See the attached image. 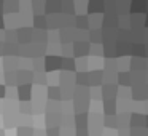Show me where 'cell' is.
<instances>
[{
	"mask_svg": "<svg viewBox=\"0 0 148 136\" xmlns=\"http://www.w3.org/2000/svg\"><path fill=\"white\" fill-rule=\"evenodd\" d=\"M32 39H34V29L32 26H21L16 29V40L18 43L21 45H27V43H32Z\"/></svg>",
	"mask_w": 148,
	"mask_h": 136,
	"instance_id": "cell-1",
	"label": "cell"
},
{
	"mask_svg": "<svg viewBox=\"0 0 148 136\" xmlns=\"http://www.w3.org/2000/svg\"><path fill=\"white\" fill-rule=\"evenodd\" d=\"M72 55L77 58H86L89 55V42H75L72 46Z\"/></svg>",
	"mask_w": 148,
	"mask_h": 136,
	"instance_id": "cell-2",
	"label": "cell"
},
{
	"mask_svg": "<svg viewBox=\"0 0 148 136\" xmlns=\"http://www.w3.org/2000/svg\"><path fill=\"white\" fill-rule=\"evenodd\" d=\"M59 10H61V2H58V0H46V2H43V13L49 15V16H56V15H59Z\"/></svg>",
	"mask_w": 148,
	"mask_h": 136,
	"instance_id": "cell-3",
	"label": "cell"
},
{
	"mask_svg": "<svg viewBox=\"0 0 148 136\" xmlns=\"http://www.w3.org/2000/svg\"><path fill=\"white\" fill-rule=\"evenodd\" d=\"M59 61H61V58H59L58 55H56V56L46 55L45 58H43L45 71H46V72H58V69H59Z\"/></svg>",
	"mask_w": 148,
	"mask_h": 136,
	"instance_id": "cell-4",
	"label": "cell"
},
{
	"mask_svg": "<svg viewBox=\"0 0 148 136\" xmlns=\"http://www.w3.org/2000/svg\"><path fill=\"white\" fill-rule=\"evenodd\" d=\"M129 67L132 69V74H138V72L147 71V59L143 58H131L129 59Z\"/></svg>",
	"mask_w": 148,
	"mask_h": 136,
	"instance_id": "cell-5",
	"label": "cell"
},
{
	"mask_svg": "<svg viewBox=\"0 0 148 136\" xmlns=\"http://www.w3.org/2000/svg\"><path fill=\"white\" fill-rule=\"evenodd\" d=\"M145 122H147L145 114L134 112L132 115H129V126L131 128H145Z\"/></svg>",
	"mask_w": 148,
	"mask_h": 136,
	"instance_id": "cell-6",
	"label": "cell"
},
{
	"mask_svg": "<svg viewBox=\"0 0 148 136\" xmlns=\"http://www.w3.org/2000/svg\"><path fill=\"white\" fill-rule=\"evenodd\" d=\"M18 99H21V103H29L32 98V85H19L16 90Z\"/></svg>",
	"mask_w": 148,
	"mask_h": 136,
	"instance_id": "cell-7",
	"label": "cell"
},
{
	"mask_svg": "<svg viewBox=\"0 0 148 136\" xmlns=\"http://www.w3.org/2000/svg\"><path fill=\"white\" fill-rule=\"evenodd\" d=\"M18 64H19V59L14 58V56H7V58L2 59V67L5 69V72H16Z\"/></svg>",
	"mask_w": 148,
	"mask_h": 136,
	"instance_id": "cell-8",
	"label": "cell"
},
{
	"mask_svg": "<svg viewBox=\"0 0 148 136\" xmlns=\"http://www.w3.org/2000/svg\"><path fill=\"white\" fill-rule=\"evenodd\" d=\"M100 93H102L105 101H115L116 94H118V87L116 85H103Z\"/></svg>",
	"mask_w": 148,
	"mask_h": 136,
	"instance_id": "cell-9",
	"label": "cell"
},
{
	"mask_svg": "<svg viewBox=\"0 0 148 136\" xmlns=\"http://www.w3.org/2000/svg\"><path fill=\"white\" fill-rule=\"evenodd\" d=\"M88 13L89 15H103V2L102 0H91L86 7Z\"/></svg>",
	"mask_w": 148,
	"mask_h": 136,
	"instance_id": "cell-10",
	"label": "cell"
},
{
	"mask_svg": "<svg viewBox=\"0 0 148 136\" xmlns=\"http://www.w3.org/2000/svg\"><path fill=\"white\" fill-rule=\"evenodd\" d=\"M32 29L35 31H46V16L45 15H34L32 16Z\"/></svg>",
	"mask_w": 148,
	"mask_h": 136,
	"instance_id": "cell-11",
	"label": "cell"
},
{
	"mask_svg": "<svg viewBox=\"0 0 148 136\" xmlns=\"http://www.w3.org/2000/svg\"><path fill=\"white\" fill-rule=\"evenodd\" d=\"M59 69H61L62 72L75 71V58H61V61H59Z\"/></svg>",
	"mask_w": 148,
	"mask_h": 136,
	"instance_id": "cell-12",
	"label": "cell"
},
{
	"mask_svg": "<svg viewBox=\"0 0 148 136\" xmlns=\"http://www.w3.org/2000/svg\"><path fill=\"white\" fill-rule=\"evenodd\" d=\"M73 26L78 31H84L89 29V23H88V16L86 15H77V18L73 19Z\"/></svg>",
	"mask_w": 148,
	"mask_h": 136,
	"instance_id": "cell-13",
	"label": "cell"
},
{
	"mask_svg": "<svg viewBox=\"0 0 148 136\" xmlns=\"http://www.w3.org/2000/svg\"><path fill=\"white\" fill-rule=\"evenodd\" d=\"M88 40L92 42V45H102L103 39H102V31L100 29H91L88 34Z\"/></svg>",
	"mask_w": 148,
	"mask_h": 136,
	"instance_id": "cell-14",
	"label": "cell"
},
{
	"mask_svg": "<svg viewBox=\"0 0 148 136\" xmlns=\"http://www.w3.org/2000/svg\"><path fill=\"white\" fill-rule=\"evenodd\" d=\"M102 109L105 115H116V110H118V104L115 101H105L102 104Z\"/></svg>",
	"mask_w": 148,
	"mask_h": 136,
	"instance_id": "cell-15",
	"label": "cell"
},
{
	"mask_svg": "<svg viewBox=\"0 0 148 136\" xmlns=\"http://www.w3.org/2000/svg\"><path fill=\"white\" fill-rule=\"evenodd\" d=\"M116 80L121 85H124V88H127V85H132V72L126 71V72H119Z\"/></svg>",
	"mask_w": 148,
	"mask_h": 136,
	"instance_id": "cell-16",
	"label": "cell"
},
{
	"mask_svg": "<svg viewBox=\"0 0 148 136\" xmlns=\"http://www.w3.org/2000/svg\"><path fill=\"white\" fill-rule=\"evenodd\" d=\"M18 8H19V3H18V2H11V0L3 2V13H7V15H16Z\"/></svg>",
	"mask_w": 148,
	"mask_h": 136,
	"instance_id": "cell-17",
	"label": "cell"
},
{
	"mask_svg": "<svg viewBox=\"0 0 148 136\" xmlns=\"http://www.w3.org/2000/svg\"><path fill=\"white\" fill-rule=\"evenodd\" d=\"M32 96H34V99L35 101H42L43 103V99L46 98V87H34V91H32Z\"/></svg>",
	"mask_w": 148,
	"mask_h": 136,
	"instance_id": "cell-18",
	"label": "cell"
},
{
	"mask_svg": "<svg viewBox=\"0 0 148 136\" xmlns=\"http://www.w3.org/2000/svg\"><path fill=\"white\" fill-rule=\"evenodd\" d=\"M46 96L49 98V101L61 99V88L59 87H48L46 88Z\"/></svg>",
	"mask_w": 148,
	"mask_h": 136,
	"instance_id": "cell-19",
	"label": "cell"
},
{
	"mask_svg": "<svg viewBox=\"0 0 148 136\" xmlns=\"http://www.w3.org/2000/svg\"><path fill=\"white\" fill-rule=\"evenodd\" d=\"M73 123L78 128H88V114H77L73 119Z\"/></svg>",
	"mask_w": 148,
	"mask_h": 136,
	"instance_id": "cell-20",
	"label": "cell"
},
{
	"mask_svg": "<svg viewBox=\"0 0 148 136\" xmlns=\"http://www.w3.org/2000/svg\"><path fill=\"white\" fill-rule=\"evenodd\" d=\"M75 69H78V72H88V56L86 58H77L75 59Z\"/></svg>",
	"mask_w": 148,
	"mask_h": 136,
	"instance_id": "cell-21",
	"label": "cell"
},
{
	"mask_svg": "<svg viewBox=\"0 0 148 136\" xmlns=\"http://www.w3.org/2000/svg\"><path fill=\"white\" fill-rule=\"evenodd\" d=\"M16 136H34V128L32 126H18Z\"/></svg>",
	"mask_w": 148,
	"mask_h": 136,
	"instance_id": "cell-22",
	"label": "cell"
},
{
	"mask_svg": "<svg viewBox=\"0 0 148 136\" xmlns=\"http://www.w3.org/2000/svg\"><path fill=\"white\" fill-rule=\"evenodd\" d=\"M89 55L92 58H102V45H89Z\"/></svg>",
	"mask_w": 148,
	"mask_h": 136,
	"instance_id": "cell-23",
	"label": "cell"
},
{
	"mask_svg": "<svg viewBox=\"0 0 148 136\" xmlns=\"http://www.w3.org/2000/svg\"><path fill=\"white\" fill-rule=\"evenodd\" d=\"M3 78L10 87H14V85H16V72H5Z\"/></svg>",
	"mask_w": 148,
	"mask_h": 136,
	"instance_id": "cell-24",
	"label": "cell"
},
{
	"mask_svg": "<svg viewBox=\"0 0 148 136\" xmlns=\"http://www.w3.org/2000/svg\"><path fill=\"white\" fill-rule=\"evenodd\" d=\"M18 109H19L21 115H30L32 106H30V103H21L19 106H18Z\"/></svg>",
	"mask_w": 148,
	"mask_h": 136,
	"instance_id": "cell-25",
	"label": "cell"
},
{
	"mask_svg": "<svg viewBox=\"0 0 148 136\" xmlns=\"http://www.w3.org/2000/svg\"><path fill=\"white\" fill-rule=\"evenodd\" d=\"M30 10L35 15H43V2H32L30 3Z\"/></svg>",
	"mask_w": 148,
	"mask_h": 136,
	"instance_id": "cell-26",
	"label": "cell"
},
{
	"mask_svg": "<svg viewBox=\"0 0 148 136\" xmlns=\"http://www.w3.org/2000/svg\"><path fill=\"white\" fill-rule=\"evenodd\" d=\"M116 96L124 98V101H131V91H129V88H119Z\"/></svg>",
	"mask_w": 148,
	"mask_h": 136,
	"instance_id": "cell-27",
	"label": "cell"
},
{
	"mask_svg": "<svg viewBox=\"0 0 148 136\" xmlns=\"http://www.w3.org/2000/svg\"><path fill=\"white\" fill-rule=\"evenodd\" d=\"M129 136H147V130L145 128H131L129 130Z\"/></svg>",
	"mask_w": 148,
	"mask_h": 136,
	"instance_id": "cell-28",
	"label": "cell"
},
{
	"mask_svg": "<svg viewBox=\"0 0 148 136\" xmlns=\"http://www.w3.org/2000/svg\"><path fill=\"white\" fill-rule=\"evenodd\" d=\"M62 58H72V45L70 43H64L62 45Z\"/></svg>",
	"mask_w": 148,
	"mask_h": 136,
	"instance_id": "cell-29",
	"label": "cell"
},
{
	"mask_svg": "<svg viewBox=\"0 0 148 136\" xmlns=\"http://www.w3.org/2000/svg\"><path fill=\"white\" fill-rule=\"evenodd\" d=\"M5 96L8 98V101H13V103H14V99L18 98V93H16V90H14L13 87H10V88H8V91H5Z\"/></svg>",
	"mask_w": 148,
	"mask_h": 136,
	"instance_id": "cell-30",
	"label": "cell"
},
{
	"mask_svg": "<svg viewBox=\"0 0 148 136\" xmlns=\"http://www.w3.org/2000/svg\"><path fill=\"white\" fill-rule=\"evenodd\" d=\"M46 136H61V130H59V126H54V128H48L45 130Z\"/></svg>",
	"mask_w": 148,
	"mask_h": 136,
	"instance_id": "cell-31",
	"label": "cell"
},
{
	"mask_svg": "<svg viewBox=\"0 0 148 136\" xmlns=\"http://www.w3.org/2000/svg\"><path fill=\"white\" fill-rule=\"evenodd\" d=\"M75 136H89L88 128H77V135Z\"/></svg>",
	"mask_w": 148,
	"mask_h": 136,
	"instance_id": "cell-32",
	"label": "cell"
},
{
	"mask_svg": "<svg viewBox=\"0 0 148 136\" xmlns=\"http://www.w3.org/2000/svg\"><path fill=\"white\" fill-rule=\"evenodd\" d=\"M5 55V42H0V58Z\"/></svg>",
	"mask_w": 148,
	"mask_h": 136,
	"instance_id": "cell-33",
	"label": "cell"
},
{
	"mask_svg": "<svg viewBox=\"0 0 148 136\" xmlns=\"http://www.w3.org/2000/svg\"><path fill=\"white\" fill-rule=\"evenodd\" d=\"M3 15H0V31H3V27H5V21H3Z\"/></svg>",
	"mask_w": 148,
	"mask_h": 136,
	"instance_id": "cell-34",
	"label": "cell"
},
{
	"mask_svg": "<svg viewBox=\"0 0 148 136\" xmlns=\"http://www.w3.org/2000/svg\"><path fill=\"white\" fill-rule=\"evenodd\" d=\"M5 91H7V88H5L3 85L0 83V98H3V96H5Z\"/></svg>",
	"mask_w": 148,
	"mask_h": 136,
	"instance_id": "cell-35",
	"label": "cell"
},
{
	"mask_svg": "<svg viewBox=\"0 0 148 136\" xmlns=\"http://www.w3.org/2000/svg\"><path fill=\"white\" fill-rule=\"evenodd\" d=\"M0 114H3V101H0Z\"/></svg>",
	"mask_w": 148,
	"mask_h": 136,
	"instance_id": "cell-36",
	"label": "cell"
},
{
	"mask_svg": "<svg viewBox=\"0 0 148 136\" xmlns=\"http://www.w3.org/2000/svg\"><path fill=\"white\" fill-rule=\"evenodd\" d=\"M0 15H3V2H0Z\"/></svg>",
	"mask_w": 148,
	"mask_h": 136,
	"instance_id": "cell-37",
	"label": "cell"
},
{
	"mask_svg": "<svg viewBox=\"0 0 148 136\" xmlns=\"http://www.w3.org/2000/svg\"><path fill=\"white\" fill-rule=\"evenodd\" d=\"M0 136H5V131H3L2 128H0Z\"/></svg>",
	"mask_w": 148,
	"mask_h": 136,
	"instance_id": "cell-38",
	"label": "cell"
},
{
	"mask_svg": "<svg viewBox=\"0 0 148 136\" xmlns=\"http://www.w3.org/2000/svg\"><path fill=\"white\" fill-rule=\"evenodd\" d=\"M2 75H3V72H2V71H0V80H2Z\"/></svg>",
	"mask_w": 148,
	"mask_h": 136,
	"instance_id": "cell-39",
	"label": "cell"
}]
</instances>
